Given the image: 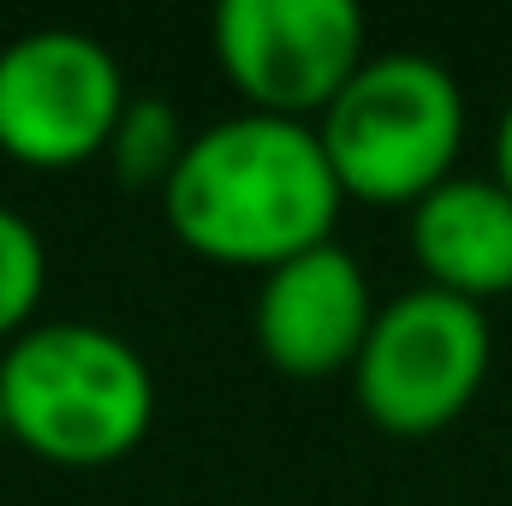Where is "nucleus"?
Here are the masks:
<instances>
[{"instance_id":"9d476101","label":"nucleus","mask_w":512,"mask_h":506,"mask_svg":"<svg viewBox=\"0 0 512 506\" xmlns=\"http://www.w3.org/2000/svg\"><path fill=\"white\" fill-rule=\"evenodd\" d=\"M42 280H48L42 233L18 209H0V340L6 346L30 328V316L42 304Z\"/></svg>"},{"instance_id":"f03ea898","label":"nucleus","mask_w":512,"mask_h":506,"mask_svg":"<svg viewBox=\"0 0 512 506\" xmlns=\"http://www.w3.org/2000/svg\"><path fill=\"white\" fill-rule=\"evenodd\" d=\"M6 435L54 465H108L149 435L155 376L96 322H30L0 352Z\"/></svg>"},{"instance_id":"9b49d317","label":"nucleus","mask_w":512,"mask_h":506,"mask_svg":"<svg viewBox=\"0 0 512 506\" xmlns=\"http://www.w3.org/2000/svg\"><path fill=\"white\" fill-rule=\"evenodd\" d=\"M495 179L512 191V102H507V114H501V126H495Z\"/></svg>"},{"instance_id":"20e7f679","label":"nucleus","mask_w":512,"mask_h":506,"mask_svg":"<svg viewBox=\"0 0 512 506\" xmlns=\"http://www.w3.org/2000/svg\"><path fill=\"white\" fill-rule=\"evenodd\" d=\"M489 358L495 340L483 304L417 286L376 310L352 364V393L387 435H435L477 399Z\"/></svg>"},{"instance_id":"f8f14e48","label":"nucleus","mask_w":512,"mask_h":506,"mask_svg":"<svg viewBox=\"0 0 512 506\" xmlns=\"http://www.w3.org/2000/svg\"><path fill=\"white\" fill-rule=\"evenodd\" d=\"M0 441H6V399H0Z\"/></svg>"},{"instance_id":"39448f33","label":"nucleus","mask_w":512,"mask_h":506,"mask_svg":"<svg viewBox=\"0 0 512 506\" xmlns=\"http://www.w3.org/2000/svg\"><path fill=\"white\" fill-rule=\"evenodd\" d=\"M131 90L108 42L90 30H24L0 42V155L24 167H78L126 114Z\"/></svg>"},{"instance_id":"0eeeda50","label":"nucleus","mask_w":512,"mask_h":506,"mask_svg":"<svg viewBox=\"0 0 512 506\" xmlns=\"http://www.w3.org/2000/svg\"><path fill=\"white\" fill-rule=\"evenodd\" d=\"M376 322L364 262L346 245H316L262 274L256 292V346L286 376H334L352 370L364 334Z\"/></svg>"},{"instance_id":"423d86ee","label":"nucleus","mask_w":512,"mask_h":506,"mask_svg":"<svg viewBox=\"0 0 512 506\" xmlns=\"http://www.w3.org/2000/svg\"><path fill=\"white\" fill-rule=\"evenodd\" d=\"M209 36L251 114L274 120L328 114V102L370 60L364 12L352 0H221Z\"/></svg>"},{"instance_id":"6e6552de","label":"nucleus","mask_w":512,"mask_h":506,"mask_svg":"<svg viewBox=\"0 0 512 506\" xmlns=\"http://www.w3.org/2000/svg\"><path fill=\"white\" fill-rule=\"evenodd\" d=\"M411 256L435 292L471 304L512 292V191L477 173L441 179L411 203Z\"/></svg>"},{"instance_id":"7ed1b4c3","label":"nucleus","mask_w":512,"mask_h":506,"mask_svg":"<svg viewBox=\"0 0 512 506\" xmlns=\"http://www.w3.org/2000/svg\"><path fill=\"white\" fill-rule=\"evenodd\" d=\"M322 149L346 197L358 203H423L453 179L465 143V90L429 54H370L322 114Z\"/></svg>"},{"instance_id":"f257e3e1","label":"nucleus","mask_w":512,"mask_h":506,"mask_svg":"<svg viewBox=\"0 0 512 506\" xmlns=\"http://www.w3.org/2000/svg\"><path fill=\"white\" fill-rule=\"evenodd\" d=\"M340 203L346 191L316 126L251 108L197 131L161 185L167 227L185 251L262 274L328 245Z\"/></svg>"},{"instance_id":"1a4fd4ad","label":"nucleus","mask_w":512,"mask_h":506,"mask_svg":"<svg viewBox=\"0 0 512 506\" xmlns=\"http://www.w3.org/2000/svg\"><path fill=\"white\" fill-rule=\"evenodd\" d=\"M185 126H179V108L173 102H161V96H131L126 114H120V126L108 137V161H114V173H120V185L131 191H161L167 179H173V167H179V155H185Z\"/></svg>"}]
</instances>
